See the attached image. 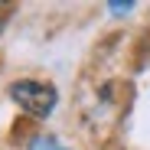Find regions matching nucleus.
<instances>
[{"instance_id": "f257e3e1", "label": "nucleus", "mask_w": 150, "mask_h": 150, "mask_svg": "<svg viewBox=\"0 0 150 150\" xmlns=\"http://www.w3.org/2000/svg\"><path fill=\"white\" fill-rule=\"evenodd\" d=\"M10 98L26 114H36V117H46L49 111L56 108V88L52 85H42V82H33V79L13 82L10 85Z\"/></svg>"}, {"instance_id": "f03ea898", "label": "nucleus", "mask_w": 150, "mask_h": 150, "mask_svg": "<svg viewBox=\"0 0 150 150\" xmlns=\"http://www.w3.org/2000/svg\"><path fill=\"white\" fill-rule=\"evenodd\" d=\"M108 10H111V13H131V10H134V4H131V0H111Z\"/></svg>"}, {"instance_id": "7ed1b4c3", "label": "nucleus", "mask_w": 150, "mask_h": 150, "mask_svg": "<svg viewBox=\"0 0 150 150\" xmlns=\"http://www.w3.org/2000/svg\"><path fill=\"white\" fill-rule=\"evenodd\" d=\"M33 150H62V147H52V144H46V140H39Z\"/></svg>"}, {"instance_id": "20e7f679", "label": "nucleus", "mask_w": 150, "mask_h": 150, "mask_svg": "<svg viewBox=\"0 0 150 150\" xmlns=\"http://www.w3.org/2000/svg\"><path fill=\"white\" fill-rule=\"evenodd\" d=\"M0 30H4V16H0Z\"/></svg>"}]
</instances>
